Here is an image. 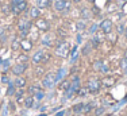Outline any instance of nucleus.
<instances>
[{
    "label": "nucleus",
    "instance_id": "f257e3e1",
    "mask_svg": "<svg viewBox=\"0 0 127 116\" xmlns=\"http://www.w3.org/2000/svg\"><path fill=\"white\" fill-rule=\"evenodd\" d=\"M32 27V20L27 18H19L18 20V32H19L20 38H27L29 36V31Z\"/></svg>",
    "mask_w": 127,
    "mask_h": 116
},
{
    "label": "nucleus",
    "instance_id": "f03ea898",
    "mask_svg": "<svg viewBox=\"0 0 127 116\" xmlns=\"http://www.w3.org/2000/svg\"><path fill=\"white\" fill-rule=\"evenodd\" d=\"M70 45L66 41H62V39H60L58 42H57L56 47H54V53H56V56L61 57V58H65L69 56V53H70Z\"/></svg>",
    "mask_w": 127,
    "mask_h": 116
},
{
    "label": "nucleus",
    "instance_id": "7ed1b4c3",
    "mask_svg": "<svg viewBox=\"0 0 127 116\" xmlns=\"http://www.w3.org/2000/svg\"><path fill=\"white\" fill-rule=\"evenodd\" d=\"M87 89L89 90V93L96 94L100 92L101 89V80H99L97 77H91L88 81H87Z\"/></svg>",
    "mask_w": 127,
    "mask_h": 116
},
{
    "label": "nucleus",
    "instance_id": "20e7f679",
    "mask_svg": "<svg viewBox=\"0 0 127 116\" xmlns=\"http://www.w3.org/2000/svg\"><path fill=\"white\" fill-rule=\"evenodd\" d=\"M81 88V84H80V77L78 76H74L73 78H72V84H70V89L68 90V92H65V97L66 99H70V97H73L74 94H77L78 89Z\"/></svg>",
    "mask_w": 127,
    "mask_h": 116
},
{
    "label": "nucleus",
    "instance_id": "39448f33",
    "mask_svg": "<svg viewBox=\"0 0 127 116\" xmlns=\"http://www.w3.org/2000/svg\"><path fill=\"white\" fill-rule=\"evenodd\" d=\"M56 85V73L54 72H49L43 78H42V87L46 89H51Z\"/></svg>",
    "mask_w": 127,
    "mask_h": 116
},
{
    "label": "nucleus",
    "instance_id": "423d86ee",
    "mask_svg": "<svg viewBox=\"0 0 127 116\" xmlns=\"http://www.w3.org/2000/svg\"><path fill=\"white\" fill-rule=\"evenodd\" d=\"M34 26L39 30V32H43V34L47 31H50V23L47 22L45 18H38V19H35Z\"/></svg>",
    "mask_w": 127,
    "mask_h": 116
},
{
    "label": "nucleus",
    "instance_id": "0eeeda50",
    "mask_svg": "<svg viewBox=\"0 0 127 116\" xmlns=\"http://www.w3.org/2000/svg\"><path fill=\"white\" fill-rule=\"evenodd\" d=\"M26 70H27V63L16 62V63L12 66V68H11V73L18 77V76H23V74H25Z\"/></svg>",
    "mask_w": 127,
    "mask_h": 116
},
{
    "label": "nucleus",
    "instance_id": "6e6552de",
    "mask_svg": "<svg viewBox=\"0 0 127 116\" xmlns=\"http://www.w3.org/2000/svg\"><path fill=\"white\" fill-rule=\"evenodd\" d=\"M99 26H100V30L105 35L114 31V23H112L111 19H103L101 23H99Z\"/></svg>",
    "mask_w": 127,
    "mask_h": 116
},
{
    "label": "nucleus",
    "instance_id": "1a4fd4ad",
    "mask_svg": "<svg viewBox=\"0 0 127 116\" xmlns=\"http://www.w3.org/2000/svg\"><path fill=\"white\" fill-rule=\"evenodd\" d=\"M54 35L51 34L50 31H47V32H45L43 35L41 36V42H42V45L43 46H46V47H51L54 45Z\"/></svg>",
    "mask_w": 127,
    "mask_h": 116
},
{
    "label": "nucleus",
    "instance_id": "9d476101",
    "mask_svg": "<svg viewBox=\"0 0 127 116\" xmlns=\"http://www.w3.org/2000/svg\"><path fill=\"white\" fill-rule=\"evenodd\" d=\"M34 46V42L30 38H20V50H23V53H29Z\"/></svg>",
    "mask_w": 127,
    "mask_h": 116
},
{
    "label": "nucleus",
    "instance_id": "9b49d317",
    "mask_svg": "<svg viewBox=\"0 0 127 116\" xmlns=\"http://www.w3.org/2000/svg\"><path fill=\"white\" fill-rule=\"evenodd\" d=\"M25 11H27V1H23L18 5H12V7H11V14L16 15V16L20 14H23Z\"/></svg>",
    "mask_w": 127,
    "mask_h": 116
},
{
    "label": "nucleus",
    "instance_id": "f8f14e48",
    "mask_svg": "<svg viewBox=\"0 0 127 116\" xmlns=\"http://www.w3.org/2000/svg\"><path fill=\"white\" fill-rule=\"evenodd\" d=\"M115 77H111V76H105L104 78L101 80V88H104V89H110V88H112L115 85Z\"/></svg>",
    "mask_w": 127,
    "mask_h": 116
},
{
    "label": "nucleus",
    "instance_id": "ddd939ff",
    "mask_svg": "<svg viewBox=\"0 0 127 116\" xmlns=\"http://www.w3.org/2000/svg\"><path fill=\"white\" fill-rule=\"evenodd\" d=\"M43 54H45L43 50H37L34 54H32V57H31V62L34 63V65H39V63H42Z\"/></svg>",
    "mask_w": 127,
    "mask_h": 116
},
{
    "label": "nucleus",
    "instance_id": "4468645a",
    "mask_svg": "<svg viewBox=\"0 0 127 116\" xmlns=\"http://www.w3.org/2000/svg\"><path fill=\"white\" fill-rule=\"evenodd\" d=\"M51 4H53V8L56 12H64L66 5V0H54Z\"/></svg>",
    "mask_w": 127,
    "mask_h": 116
},
{
    "label": "nucleus",
    "instance_id": "2eb2a0df",
    "mask_svg": "<svg viewBox=\"0 0 127 116\" xmlns=\"http://www.w3.org/2000/svg\"><path fill=\"white\" fill-rule=\"evenodd\" d=\"M41 15H42V11H41V8H38V7H31L29 10V18L31 20H35V19H38V18H41Z\"/></svg>",
    "mask_w": 127,
    "mask_h": 116
},
{
    "label": "nucleus",
    "instance_id": "dca6fc26",
    "mask_svg": "<svg viewBox=\"0 0 127 116\" xmlns=\"http://www.w3.org/2000/svg\"><path fill=\"white\" fill-rule=\"evenodd\" d=\"M74 26H76L77 32H84V31H85V29H88V24H87V20H84V19H78V20H76Z\"/></svg>",
    "mask_w": 127,
    "mask_h": 116
},
{
    "label": "nucleus",
    "instance_id": "f3484780",
    "mask_svg": "<svg viewBox=\"0 0 127 116\" xmlns=\"http://www.w3.org/2000/svg\"><path fill=\"white\" fill-rule=\"evenodd\" d=\"M80 15H81L80 18H83L84 20H88V19H91V18H93L92 11H91L89 8H87V7H81L80 8Z\"/></svg>",
    "mask_w": 127,
    "mask_h": 116
},
{
    "label": "nucleus",
    "instance_id": "a211bd4d",
    "mask_svg": "<svg viewBox=\"0 0 127 116\" xmlns=\"http://www.w3.org/2000/svg\"><path fill=\"white\" fill-rule=\"evenodd\" d=\"M14 82V85H15V88H25L26 87V84H27V81H26V78L25 77H22V76H18L16 78L12 81Z\"/></svg>",
    "mask_w": 127,
    "mask_h": 116
},
{
    "label": "nucleus",
    "instance_id": "6ab92c4d",
    "mask_svg": "<svg viewBox=\"0 0 127 116\" xmlns=\"http://www.w3.org/2000/svg\"><path fill=\"white\" fill-rule=\"evenodd\" d=\"M84 108H85V103H77L72 107V111H73L74 115H78V114H84Z\"/></svg>",
    "mask_w": 127,
    "mask_h": 116
},
{
    "label": "nucleus",
    "instance_id": "aec40b11",
    "mask_svg": "<svg viewBox=\"0 0 127 116\" xmlns=\"http://www.w3.org/2000/svg\"><path fill=\"white\" fill-rule=\"evenodd\" d=\"M70 84H72V80H62V81H60V89H61L64 93L68 92V90L70 89Z\"/></svg>",
    "mask_w": 127,
    "mask_h": 116
},
{
    "label": "nucleus",
    "instance_id": "412c9836",
    "mask_svg": "<svg viewBox=\"0 0 127 116\" xmlns=\"http://www.w3.org/2000/svg\"><path fill=\"white\" fill-rule=\"evenodd\" d=\"M11 50H20V36H14V39L11 41Z\"/></svg>",
    "mask_w": 127,
    "mask_h": 116
},
{
    "label": "nucleus",
    "instance_id": "4be33fe9",
    "mask_svg": "<svg viewBox=\"0 0 127 116\" xmlns=\"http://www.w3.org/2000/svg\"><path fill=\"white\" fill-rule=\"evenodd\" d=\"M66 72H68V70H66L65 68H60V69H58V72L56 73V82L62 81V80H64V77L66 76Z\"/></svg>",
    "mask_w": 127,
    "mask_h": 116
},
{
    "label": "nucleus",
    "instance_id": "5701e85b",
    "mask_svg": "<svg viewBox=\"0 0 127 116\" xmlns=\"http://www.w3.org/2000/svg\"><path fill=\"white\" fill-rule=\"evenodd\" d=\"M41 89H42V88L39 87L38 84H32V85H30V87H29V89H27V93H29L30 96H34V94L37 93V92H39Z\"/></svg>",
    "mask_w": 127,
    "mask_h": 116
},
{
    "label": "nucleus",
    "instance_id": "b1692460",
    "mask_svg": "<svg viewBox=\"0 0 127 116\" xmlns=\"http://www.w3.org/2000/svg\"><path fill=\"white\" fill-rule=\"evenodd\" d=\"M57 35H58L61 39L66 38V36H69L68 29H66V27H58V29H57Z\"/></svg>",
    "mask_w": 127,
    "mask_h": 116
},
{
    "label": "nucleus",
    "instance_id": "393cba45",
    "mask_svg": "<svg viewBox=\"0 0 127 116\" xmlns=\"http://www.w3.org/2000/svg\"><path fill=\"white\" fill-rule=\"evenodd\" d=\"M23 103H25V107H26V108H32V107H35V99H34V96L26 97Z\"/></svg>",
    "mask_w": 127,
    "mask_h": 116
},
{
    "label": "nucleus",
    "instance_id": "a878e982",
    "mask_svg": "<svg viewBox=\"0 0 127 116\" xmlns=\"http://www.w3.org/2000/svg\"><path fill=\"white\" fill-rule=\"evenodd\" d=\"M92 50H93V47H92V45H91V42L88 41V42H87V43L83 46V49H81V54H83V56H88V54H89Z\"/></svg>",
    "mask_w": 127,
    "mask_h": 116
},
{
    "label": "nucleus",
    "instance_id": "bb28decb",
    "mask_svg": "<svg viewBox=\"0 0 127 116\" xmlns=\"http://www.w3.org/2000/svg\"><path fill=\"white\" fill-rule=\"evenodd\" d=\"M15 97H16V101L20 103L23 101V96H25V90H23V88H18V90H15Z\"/></svg>",
    "mask_w": 127,
    "mask_h": 116
},
{
    "label": "nucleus",
    "instance_id": "cd10ccee",
    "mask_svg": "<svg viewBox=\"0 0 127 116\" xmlns=\"http://www.w3.org/2000/svg\"><path fill=\"white\" fill-rule=\"evenodd\" d=\"M37 7L43 10V8H49L50 7V1L49 0H37Z\"/></svg>",
    "mask_w": 127,
    "mask_h": 116
},
{
    "label": "nucleus",
    "instance_id": "c85d7f7f",
    "mask_svg": "<svg viewBox=\"0 0 127 116\" xmlns=\"http://www.w3.org/2000/svg\"><path fill=\"white\" fill-rule=\"evenodd\" d=\"M101 65H103V61L101 59H96V61H93V63H92V69L95 70V72H100Z\"/></svg>",
    "mask_w": 127,
    "mask_h": 116
},
{
    "label": "nucleus",
    "instance_id": "c756f323",
    "mask_svg": "<svg viewBox=\"0 0 127 116\" xmlns=\"http://www.w3.org/2000/svg\"><path fill=\"white\" fill-rule=\"evenodd\" d=\"M99 30H100V26H99V23H92V24L89 26V29H88V32L93 35L96 31H99Z\"/></svg>",
    "mask_w": 127,
    "mask_h": 116
},
{
    "label": "nucleus",
    "instance_id": "7c9ffc66",
    "mask_svg": "<svg viewBox=\"0 0 127 116\" xmlns=\"http://www.w3.org/2000/svg\"><path fill=\"white\" fill-rule=\"evenodd\" d=\"M115 31H116V34H118V35H122V34H125L126 29H125V24H123V22H120V23L118 24L116 27H115Z\"/></svg>",
    "mask_w": 127,
    "mask_h": 116
},
{
    "label": "nucleus",
    "instance_id": "2f4dec72",
    "mask_svg": "<svg viewBox=\"0 0 127 116\" xmlns=\"http://www.w3.org/2000/svg\"><path fill=\"white\" fill-rule=\"evenodd\" d=\"M29 59H30V58H29V56H27L26 53L19 54V56H18V58H16L18 62H22V63H27V61H29Z\"/></svg>",
    "mask_w": 127,
    "mask_h": 116
},
{
    "label": "nucleus",
    "instance_id": "473e14b6",
    "mask_svg": "<svg viewBox=\"0 0 127 116\" xmlns=\"http://www.w3.org/2000/svg\"><path fill=\"white\" fill-rule=\"evenodd\" d=\"M15 89H16V88H15V85H14V82H10V84H8V89H7V96H14L15 94Z\"/></svg>",
    "mask_w": 127,
    "mask_h": 116
},
{
    "label": "nucleus",
    "instance_id": "72a5a7b5",
    "mask_svg": "<svg viewBox=\"0 0 127 116\" xmlns=\"http://www.w3.org/2000/svg\"><path fill=\"white\" fill-rule=\"evenodd\" d=\"M89 42H91V45H92V47H93V49H97V47H99V45H100V42H99L97 39H96V36H95V35H92V38L89 39Z\"/></svg>",
    "mask_w": 127,
    "mask_h": 116
},
{
    "label": "nucleus",
    "instance_id": "f704fd0d",
    "mask_svg": "<svg viewBox=\"0 0 127 116\" xmlns=\"http://www.w3.org/2000/svg\"><path fill=\"white\" fill-rule=\"evenodd\" d=\"M104 111H105L104 107H97V108L93 109V114H95V116H101L103 114H104Z\"/></svg>",
    "mask_w": 127,
    "mask_h": 116
},
{
    "label": "nucleus",
    "instance_id": "c9c22d12",
    "mask_svg": "<svg viewBox=\"0 0 127 116\" xmlns=\"http://www.w3.org/2000/svg\"><path fill=\"white\" fill-rule=\"evenodd\" d=\"M43 97H45V92H43L42 89L39 90V92H37V93L34 94V99H35V101H41V100L43 99Z\"/></svg>",
    "mask_w": 127,
    "mask_h": 116
},
{
    "label": "nucleus",
    "instance_id": "e433bc0d",
    "mask_svg": "<svg viewBox=\"0 0 127 116\" xmlns=\"http://www.w3.org/2000/svg\"><path fill=\"white\" fill-rule=\"evenodd\" d=\"M100 72L103 73V74H107V73L110 72V65H108L107 62H104V61H103V65H101V69H100Z\"/></svg>",
    "mask_w": 127,
    "mask_h": 116
},
{
    "label": "nucleus",
    "instance_id": "4c0bfd02",
    "mask_svg": "<svg viewBox=\"0 0 127 116\" xmlns=\"http://www.w3.org/2000/svg\"><path fill=\"white\" fill-rule=\"evenodd\" d=\"M89 93V90L87 89V87L85 88H80V89H78V92H77V94L80 97H84V96H87V94Z\"/></svg>",
    "mask_w": 127,
    "mask_h": 116
},
{
    "label": "nucleus",
    "instance_id": "58836bf2",
    "mask_svg": "<svg viewBox=\"0 0 127 116\" xmlns=\"http://www.w3.org/2000/svg\"><path fill=\"white\" fill-rule=\"evenodd\" d=\"M50 59H51V54H50V53H46V51H45V54H43V59H42V63H47V62H50Z\"/></svg>",
    "mask_w": 127,
    "mask_h": 116
},
{
    "label": "nucleus",
    "instance_id": "ea45409f",
    "mask_svg": "<svg viewBox=\"0 0 127 116\" xmlns=\"http://www.w3.org/2000/svg\"><path fill=\"white\" fill-rule=\"evenodd\" d=\"M1 11H3V14H4V15H10V12H11V5L4 4V5L1 7Z\"/></svg>",
    "mask_w": 127,
    "mask_h": 116
},
{
    "label": "nucleus",
    "instance_id": "a19ab883",
    "mask_svg": "<svg viewBox=\"0 0 127 116\" xmlns=\"http://www.w3.org/2000/svg\"><path fill=\"white\" fill-rule=\"evenodd\" d=\"M77 49H78V46H77V43H76L73 47L70 49V53H69V54H70L72 57H73V56H76V54H77Z\"/></svg>",
    "mask_w": 127,
    "mask_h": 116
},
{
    "label": "nucleus",
    "instance_id": "79ce46f5",
    "mask_svg": "<svg viewBox=\"0 0 127 116\" xmlns=\"http://www.w3.org/2000/svg\"><path fill=\"white\" fill-rule=\"evenodd\" d=\"M81 42H83V32H78L77 36H76V43L78 45V43H81Z\"/></svg>",
    "mask_w": 127,
    "mask_h": 116
},
{
    "label": "nucleus",
    "instance_id": "37998d69",
    "mask_svg": "<svg viewBox=\"0 0 127 116\" xmlns=\"http://www.w3.org/2000/svg\"><path fill=\"white\" fill-rule=\"evenodd\" d=\"M23 1H27V0H11V7L12 5H18V4H20V3H23Z\"/></svg>",
    "mask_w": 127,
    "mask_h": 116
},
{
    "label": "nucleus",
    "instance_id": "c03bdc74",
    "mask_svg": "<svg viewBox=\"0 0 127 116\" xmlns=\"http://www.w3.org/2000/svg\"><path fill=\"white\" fill-rule=\"evenodd\" d=\"M126 66H127V59H126L125 57H123V59L120 61V68H122V69H125Z\"/></svg>",
    "mask_w": 127,
    "mask_h": 116
},
{
    "label": "nucleus",
    "instance_id": "a18cd8bd",
    "mask_svg": "<svg viewBox=\"0 0 127 116\" xmlns=\"http://www.w3.org/2000/svg\"><path fill=\"white\" fill-rule=\"evenodd\" d=\"M91 11H92V15H99L100 14V8H97V7H93Z\"/></svg>",
    "mask_w": 127,
    "mask_h": 116
},
{
    "label": "nucleus",
    "instance_id": "49530a36",
    "mask_svg": "<svg viewBox=\"0 0 127 116\" xmlns=\"http://www.w3.org/2000/svg\"><path fill=\"white\" fill-rule=\"evenodd\" d=\"M8 66H10V62H8V59H7V61H4V63H3V68H4V72L7 70Z\"/></svg>",
    "mask_w": 127,
    "mask_h": 116
},
{
    "label": "nucleus",
    "instance_id": "de8ad7c7",
    "mask_svg": "<svg viewBox=\"0 0 127 116\" xmlns=\"http://www.w3.org/2000/svg\"><path fill=\"white\" fill-rule=\"evenodd\" d=\"M3 82H4V84H10V80H8V77H7V76H3Z\"/></svg>",
    "mask_w": 127,
    "mask_h": 116
},
{
    "label": "nucleus",
    "instance_id": "09e8293b",
    "mask_svg": "<svg viewBox=\"0 0 127 116\" xmlns=\"http://www.w3.org/2000/svg\"><path fill=\"white\" fill-rule=\"evenodd\" d=\"M43 72H45L43 68H42V69H41V68H38V70H37V74H38V76H41V74H43Z\"/></svg>",
    "mask_w": 127,
    "mask_h": 116
},
{
    "label": "nucleus",
    "instance_id": "8fccbe9b",
    "mask_svg": "<svg viewBox=\"0 0 127 116\" xmlns=\"http://www.w3.org/2000/svg\"><path fill=\"white\" fill-rule=\"evenodd\" d=\"M56 116H65V111H60L58 114H56Z\"/></svg>",
    "mask_w": 127,
    "mask_h": 116
},
{
    "label": "nucleus",
    "instance_id": "3c124183",
    "mask_svg": "<svg viewBox=\"0 0 127 116\" xmlns=\"http://www.w3.org/2000/svg\"><path fill=\"white\" fill-rule=\"evenodd\" d=\"M81 1H83V0H73L74 4H78V3H81Z\"/></svg>",
    "mask_w": 127,
    "mask_h": 116
},
{
    "label": "nucleus",
    "instance_id": "603ef678",
    "mask_svg": "<svg viewBox=\"0 0 127 116\" xmlns=\"http://www.w3.org/2000/svg\"><path fill=\"white\" fill-rule=\"evenodd\" d=\"M123 57H125L126 59H127V49H126V50H125V54H123Z\"/></svg>",
    "mask_w": 127,
    "mask_h": 116
},
{
    "label": "nucleus",
    "instance_id": "864d4df0",
    "mask_svg": "<svg viewBox=\"0 0 127 116\" xmlns=\"http://www.w3.org/2000/svg\"><path fill=\"white\" fill-rule=\"evenodd\" d=\"M123 24H125V29H126V31H127V20H126V22H123Z\"/></svg>",
    "mask_w": 127,
    "mask_h": 116
},
{
    "label": "nucleus",
    "instance_id": "5fc2aeb1",
    "mask_svg": "<svg viewBox=\"0 0 127 116\" xmlns=\"http://www.w3.org/2000/svg\"><path fill=\"white\" fill-rule=\"evenodd\" d=\"M123 70H125V74L127 76V66H126V68H125V69H123Z\"/></svg>",
    "mask_w": 127,
    "mask_h": 116
},
{
    "label": "nucleus",
    "instance_id": "6e6d98bb",
    "mask_svg": "<svg viewBox=\"0 0 127 116\" xmlns=\"http://www.w3.org/2000/svg\"><path fill=\"white\" fill-rule=\"evenodd\" d=\"M123 35H125V36H126V39H127V31H125V34H123Z\"/></svg>",
    "mask_w": 127,
    "mask_h": 116
},
{
    "label": "nucleus",
    "instance_id": "4d7b16f0",
    "mask_svg": "<svg viewBox=\"0 0 127 116\" xmlns=\"http://www.w3.org/2000/svg\"><path fill=\"white\" fill-rule=\"evenodd\" d=\"M49 1H50V4H51V3H53V1H54V0H49Z\"/></svg>",
    "mask_w": 127,
    "mask_h": 116
},
{
    "label": "nucleus",
    "instance_id": "13d9d810",
    "mask_svg": "<svg viewBox=\"0 0 127 116\" xmlns=\"http://www.w3.org/2000/svg\"><path fill=\"white\" fill-rule=\"evenodd\" d=\"M39 116H46V115H45V114H42V115H39Z\"/></svg>",
    "mask_w": 127,
    "mask_h": 116
},
{
    "label": "nucleus",
    "instance_id": "bf43d9fd",
    "mask_svg": "<svg viewBox=\"0 0 127 116\" xmlns=\"http://www.w3.org/2000/svg\"><path fill=\"white\" fill-rule=\"evenodd\" d=\"M88 1H91V3H92V1H93V0H88Z\"/></svg>",
    "mask_w": 127,
    "mask_h": 116
},
{
    "label": "nucleus",
    "instance_id": "052dcab7",
    "mask_svg": "<svg viewBox=\"0 0 127 116\" xmlns=\"http://www.w3.org/2000/svg\"><path fill=\"white\" fill-rule=\"evenodd\" d=\"M0 108H1V104H0Z\"/></svg>",
    "mask_w": 127,
    "mask_h": 116
}]
</instances>
